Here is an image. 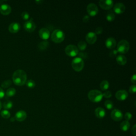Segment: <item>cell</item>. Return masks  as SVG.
I'll return each mask as SVG.
<instances>
[{"mask_svg": "<svg viewBox=\"0 0 136 136\" xmlns=\"http://www.w3.org/2000/svg\"><path fill=\"white\" fill-rule=\"evenodd\" d=\"M27 74L22 70H17L13 74L12 80L14 84L19 86H23L27 81Z\"/></svg>", "mask_w": 136, "mask_h": 136, "instance_id": "obj_1", "label": "cell"}, {"mask_svg": "<svg viewBox=\"0 0 136 136\" xmlns=\"http://www.w3.org/2000/svg\"><path fill=\"white\" fill-rule=\"evenodd\" d=\"M88 97L93 103H99L103 99V93L98 90H91L88 92Z\"/></svg>", "mask_w": 136, "mask_h": 136, "instance_id": "obj_2", "label": "cell"}, {"mask_svg": "<svg viewBox=\"0 0 136 136\" xmlns=\"http://www.w3.org/2000/svg\"><path fill=\"white\" fill-rule=\"evenodd\" d=\"M65 38V34L60 29H55L51 34V39L54 43H61Z\"/></svg>", "mask_w": 136, "mask_h": 136, "instance_id": "obj_3", "label": "cell"}, {"mask_svg": "<svg viewBox=\"0 0 136 136\" xmlns=\"http://www.w3.org/2000/svg\"><path fill=\"white\" fill-rule=\"evenodd\" d=\"M84 60L79 57L75 58L71 63V66L73 69L77 72L82 71L84 69Z\"/></svg>", "mask_w": 136, "mask_h": 136, "instance_id": "obj_4", "label": "cell"}, {"mask_svg": "<svg viewBox=\"0 0 136 136\" xmlns=\"http://www.w3.org/2000/svg\"><path fill=\"white\" fill-rule=\"evenodd\" d=\"M130 48L129 42L126 40H121L117 45V51L121 54H126Z\"/></svg>", "mask_w": 136, "mask_h": 136, "instance_id": "obj_5", "label": "cell"}, {"mask_svg": "<svg viewBox=\"0 0 136 136\" xmlns=\"http://www.w3.org/2000/svg\"><path fill=\"white\" fill-rule=\"evenodd\" d=\"M65 52L67 55L70 57H76L79 53V50L77 46L73 45H67L65 49Z\"/></svg>", "mask_w": 136, "mask_h": 136, "instance_id": "obj_6", "label": "cell"}, {"mask_svg": "<svg viewBox=\"0 0 136 136\" xmlns=\"http://www.w3.org/2000/svg\"><path fill=\"white\" fill-rule=\"evenodd\" d=\"M87 11L89 17H95L98 14V9L95 3H90L87 7Z\"/></svg>", "mask_w": 136, "mask_h": 136, "instance_id": "obj_7", "label": "cell"}, {"mask_svg": "<svg viewBox=\"0 0 136 136\" xmlns=\"http://www.w3.org/2000/svg\"><path fill=\"white\" fill-rule=\"evenodd\" d=\"M100 7L105 10H111L114 5V2L111 0H101L99 2Z\"/></svg>", "mask_w": 136, "mask_h": 136, "instance_id": "obj_8", "label": "cell"}, {"mask_svg": "<svg viewBox=\"0 0 136 136\" xmlns=\"http://www.w3.org/2000/svg\"><path fill=\"white\" fill-rule=\"evenodd\" d=\"M23 28L27 32L32 33L36 29V24L33 21V20H28L24 22L23 24Z\"/></svg>", "mask_w": 136, "mask_h": 136, "instance_id": "obj_9", "label": "cell"}, {"mask_svg": "<svg viewBox=\"0 0 136 136\" xmlns=\"http://www.w3.org/2000/svg\"><path fill=\"white\" fill-rule=\"evenodd\" d=\"M123 114L122 112L118 109L113 110L111 113V117L112 119L115 121L118 122L123 119Z\"/></svg>", "mask_w": 136, "mask_h": 136, "instance_id": "obj_10", "label": "cell"}, {"mask_svg": "<svg viewBox=\"0 0 136 136\" xmlns=\"http://www.w3.org/2000/svg\"><path fill=\"white\" fill-rule=\"evenodd\" d=\"M128 97V92L125 90H118L115 94L116 98L121 101H125Z\"/></svg>", "mask_w": 136, "mask_h": 136, "instance_id": "obj_11", "label": "cell"}, {"mask_svg": "<svg viewBox=\"0 0 136 136\" xmlns=\"http://www.w3.org/2000/svg\"><path fill=\"white\" fill-rule=\"evenodd\" d=\"M97 35L95 34L94 32H89L88 33L86 36V42L89 44H94L96 43L97 40Z\"/></svg>", "mask_w": 136, "mask_h": 136, "instance_id": "obj_12", "label": "cell"}, {"mask_svg": "<svg viewBox=\"0 0 136 136\" xmlns=\"http://www.w3.org/2000/svg\"><path fill=\"white\" fill-rule=\"evenodd\" d=\"M113 10L116 14L121 15L125 12L126 10V7L123 3H117L115 4Z\"/></svg>", "mask_w": 136, "mask_h": 136, "instance_id": "obj_13", "label": "cell"}, {"mask_svg": "<svg viewBox=\"0 0 136 136\" xmlns=\"http://www.w3.org/2000/svg\"><path fill=\"white\" fill-rule=\"evenodd\" d=\"M39 35L40 38L43 40H46L50 38L51 34L48 29L46 28H42L39 30Z\"/></svg>", "mask_w": 136, "mask_h": 136, "instance_id": "obj_14", "label": "cell"}, {"mask_svg": "<svg viewBox=\"0 0 136 136\" xmlns=\"http://www.w3.org/2000/svg\"><path fill=\"white\" fill-rule=\"evenodd\" d=\"M116 45L115 39L113 37L108 38L105 41V46L108 49H113Z\"/></svg>", "mask_w": 136, "mask_h": 136, "instance_id": "obj_15", "label": "cell"}, {"mask_svg": "<svg viewBox=\"0 0 136 136\" xmlns=\"http://www.w3.org/2000/svg\"><path fill=\"white\" fill-rule=\"evenodd\" d=\"M21 28L20 24L18 22H12L9 27V30L10 33L15 34L18 33Z\"/></svg>", "mask_w": 136, "mask_h": 136, "instance_id": "obj_16", "label": "cell"}, {"mask_svg": "<svg viewBox=\"0 0 136 136\" xmlns=\"http://www.w3.org/2000/svg\"><path fill=\"white\" fill-rule=\"evenodd\" d=\"M11 7L7 4H3L0 7V12L3 15H8L11 12Z\"/></svg>", "mask_w": 136, "mask_h": 136, "instance_id": "obj_17", "label": "cell"}, {"mask_svg": "<svg viewBox=\"0 0 136 136\" xmlns=\"http://www.w3.org/2000/svg\"><path fill=\"white\" fill-rule=\"evenodd\" d=\"M27 113L25 111L23 110H20L16 113L15 118L17 121L22 122L26 120V119L27 118Z\"/></svg>", "mask_w": 136, "mask_h": 136, "instance_id": "obj_18", "label": "cell"}, {"mask_svg": "<svg viewBox=\"0 0 136 136\" xmlns=\"http://www.w3.org/2000/svg\"><path fill=\"white\" fill-rule=\"evenodd\" d=\"M95 114L98 119H103L106 115V112L102 107H97L95 110Z\"/></svg>", "mask_w": 136, "mask_h": 136, "instance_id": "obj_19", "label": "cell"}, {"mask_svg": "<svg viewBox=\"0 0 136 136\" xmlns=\"http://www.w3.org/2000/svg\"><path fill=\"white\" fill-rule=\"evenodd\" d=\"M116 62L120 65H125L127 62V59L123 55H119L116 57Z\"/></svg>", "mask_w": 136, "mask_h": 136, "instance_id": "obj_20", "label": "cell"}, {"mask_svg": "<svg viewBox=\"0 0 136 136\" xmlns=\"http://www.w3.org/2000/svg\"><path fill=\"white\" fill-rule=\"evenodd\" d=\"M130 127V124L129 123V121H124L123 122H121V123L120 124V129L122 131H127L129 130Z\"/></svg>", "mask_w": 136, "mask_h": 136, "instance_id": "obj_21", "label": "cell"}, {"mask_svg": "<svg viewBox=\"0 0 136 136\" xmlns=\"http://www.w3.org/2000/svg\"><path fill=\"white\" fill-rule=\"evenodd\" d=\"M49 46V42L48 41H43L40 42L38 45V48L40 51L46 50Z\"/></svg>", "mask_w": 136, "mask_h": 136, "instance_id": "obj_22", "label": "cell"}, {"mask_svg": "<svg viewBox=\"0 0 136 136\" xmlns=\"http://www.w3.org/2000/svg\"><path fill=\"white\" fill-rule=\"evenodd\" d=\"M115 16L113 11L110 10L107 13L106 16V19L108 22L113 21L115 19Z\"/></svg>", "mask_w": 136, "mask_h": 136, "instance_id": "obj_23", "label": "cell"}, {"mask_svg": "<svg viewBox=\"0 0 136 136\" xmlns=\"http://www.w3.org/2000/svg\"><path fill=\"white\" fill-rule=\"evenodd\" d=\"M110 84L107 80H104L102 81L100 84V88L103 91H107V90L109 88Z\"/></svg>", "mask_w": 136, "mask_h": 136, "instance_id": "obj_24", "label": "cell"}, {"mask_svg": "<svg viewBox=\"0 0 136 136\" xmlns=\"http://www.w3.org/2000/svg\"><path fill=\"white\" fill-rule=\"evenodd\" d=\"M78 50H80L81 51H84L87 48V44L84 41H80L78 44Z\"/></svg>", "mask_w": 136, "mask_h": 136, "instance_id": "obj_25", "label": "cell"}, {"mask_svg": "<svg viewBox=\"0 0 136 136\" xmlns=\"http://www.w3.org/2000/svg\"><path fill=\"white\" fill-rule=\"evenodd\" d=\"M16 93V90L14 88H9L6 92L7 96L8 97H12L14 95H15Z\"/></svg>", "mask_w": 136, "mask_h": 136, "instance_id": "obj_26", "label": "cell"}, {"mask_svg": "<svg viewBox=\"0 0 136 136\" xmlns=\"http://www.w3.org/2000/svg\"><path fill=\"white\" fill-rule=\"evenodd\" d=\"M105 107L107 110H112L113 108V103L110 100H107L104 103Z\"/></svg>", "mask_w": 136, "mask_h": 136, "instance_id": "obj_27", "label": "cell"}, {"mask_svg": "<svg viewBox=\"0 0 136 136\" xmlns=\"http://www.w3.org/2000/svg\"><path fill=\"white\" fill-rule=\"evenodd\" d=\"M3 108H5V109H6L7 110H9V109H11L13 106V103L10 101H5L3 103Z\"/></svg>", "mask_w": 136, "mask_h": 136, "instance_id": "obj_28", "label": "cell"}, {"mask_svg": "<svg viewBox=\"0 0 136 136\" xmlns=\"http://www.w3.org/2000/svg\"><path fill=\"white\" fill-rule=\"evenodd\" d=\"M26 84V86L29 88H34L36 85L35 82L33 80H29L28 81H27Z\"/></svg>", "mask_w": 136, "mask_h": 136, "instance_id": "obj_29", "label": "cell"}, {"mask_svg": "<svg viewBox=\"0 0 136 136\" xmlns=\"http://www.w3.org/2000/svg\"><path fill=\"white\" fill-rule=\"evenodd\" d=\"M1 115L4 119H9L10 117L11 114L9 111L4 110L1 112Z\"/></svg>", "mask_w": 136, "mask_h": 136, "instance_id": "obj_30", "label": "cell"}, {"mask_svg": "<svg viewBox=\"0 0 136 136\" xmlns=\"http://www.w3.org/2000/svg\"><path fill=\"white\" fill-rule=\"evenodd\" d=\"M12 84V81L10 80H7L4 81L1 84V86L4 88H7L10 87Z\"/></svg>", "mask_w": 136, "mask_h": 136, "instance_id": "obj_31", "label": "cell"}, {"mask_svg": "<svg viewBox=\"0 0 136 136\" xmlns=\"http://www.w3.org/2000/svg\"><path fill=\"white\" fill-rule=\"evenodd\" d=\"M22 18L24 20H28L30 18V15L28 12H23L21 14Z\"/></svg>", "mask_w": 136, "mask_h": 136, "instance_id": "obj_32", "label": "cell"}, {"mask_svg": "<svg viewBox=\"0 0 136 136\" xmlns=\"http://www.w3.org/2000/svg\"><path fill=\"white\" fill-rule=\"evenodd\" d=\"M78 55H79V58H81V59H86L87 58V54L85 52H79L78 53Z\"/></svg>", "mask_w": 136, "mask_h": 136, "instance_id": "obj_33", "label": "cell"}, {"mask_svg": "<svg viewBox=\"0 0 136 136\" xmlns=\"http://www.w3.org/2000/svg\"><path fill=\"white\" fill-rule=\"evenodd\" d=\"M112 94L110 91H106L103 94V96L106 98H110L112 97Z\"/></svg>", "mask_w": 136, "mask_h": 136, "instance_id": "obj_34", "label": "cell"}, {"mask_svg": "<svg viewBox=\"0 0 136 136\" xmlns=\"http://www.w3.org/2000/svg\"><path fill=\"white\" fill-rule=\"evenodd\" d=\"M103 32V29L102 27H97V28L95 29V34H96V35H101Z\"/></svg>", "mask_w": 136, "mask_h": 136, "instance_id": "obj_35", "label": "cell"}, {"mask_svg": "<svg viewBox=\"0 0 136 136\" xmlns=\"http://www.w3.org/2000/svg\"><path fill=\"white\" fill-rule=\"evenodd\" d=\"M132 118V115L130 112H127L125 115V118L126 120V121H130Z\"/></svg>", "mask_w": 136, "mask_h": 136, "instance_id": "obj_36", "label": "cell"}, {"mask_svg": "<svg viewBox=\"0 0 136 136\" xmlns=\"http://www.w3.org/2000/svg\"><path fill=\"white\" fill-rule=\"evenodd\" d=\"M118 52L117 51V50H112V51L110 52L109 55H110V57H111V58H114L115 57H116L117 55Z\"/></svg>", "mask_w": 136, "mask_h": 136, "instance_id": "obj_37", "label": "cell"}, {"mask_svg": "<svg viewBox=\"0 0 136 136\" xmlns=\"http://www.w3.org/2000/svg\"><path fill=\"white\" fill-rule=\"evenodd\" d=\"M136 91V86L135 85H133L131 86L129 88V92L131 94H135Z\"/></svg>", "mask_w": 136, "mask_h": 136, "instance_id": "obj_38", "label": "cell"}, {"mask_svg": "<svg viewBox=\"0 0 136 136\" xmlns=\"http://www.w3.org/2000/svg\"><path fill=\"white\" fill-rule=\"evenodd\" d=\"M131 81L132 83H133L134 85H135V84L136 83V75L134 74L131 77Z\"/></svg>", "mask_w": 136, "mask_h": 136, "instance_id": "obj_39", "label": "cell"}, {"mask_svg": "<svg viewBox=\"0 0 136 136\" xmlns=\"http://www.w3.org/2000/svg\"><path fill=\"white\" fill-rule=\"evenodd\" d=\"M5 93L4 90L1 88H0V99H2L4 97Z\"/></svg>", "mask_w": 136, "mask_h": 136, "instance_id": "obj_40", "label": "cell"}, {"mask_svg": "<svg viewBox=\"0 0 136 136\" xmlns=\"http://www.w3.org/2000/svg\"><path fill=\"white\" fill-rule=\"evenodd\" d=\"M131 132L133 135L135 136L136 135V125H134L133 126V127L132 128V130H131Z\"/></svg>", "mask_w": 136, "mask_h": 136, "instance_id": "obj_41", "label": "cell"}, {"mask_svg": "<svg viewBox=\"0 0 136 136\" xmlns=\"http://www.w3.org/2000/svg\"><path fill=\"white\" fill-rule=\"evenodd\" d=\"M89 19H90V17H89V16H87V15L85 16L84 17L83 19V21H84V22H87L89 20Z\"/></svg>", "mask_w": 136, "mask_h": 136, "instance_id": "obj_42", "label": "cell"}, {"mask_svg": "<svg viewBox=\"0 0 136 136\" xmlns=\"http://www.w3.org/2000/svg\"><path fill=\"white\" fill-rule=\"evenodd\" d=\"M1 108H2V103L1 102H0V110H1Z\"/></svg>", "mask_w": 136, "mask_h": 136, "instance_id": "obj_43", "label": "cell"}, {"mask_svg": "<svg viewBox=\"0 0 136 136\" xmlns=\"http://www.w3.org/2000/svg\"><path fill=\"white\" fill-rule=\"evenodd\" d=\"M43 1H36V3H38V4L40 3H41V2H42Z\"/></svg>", "mask_w": 136, "mask_h": 136, "instance_id": "obj_44", "label": "cell"}]
</instances>
